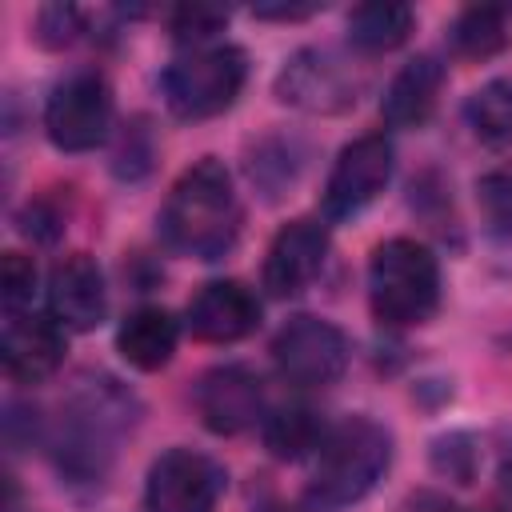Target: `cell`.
Returning a JSON list of instances; mask_svg holds the SVG:
<instances>
[{
  "label": "cell",
  "mask_w": 512,
  "mask_h": 512,
  "mask_svg": "<svg viewBox=\"0 0 512 512\" xmlns=\"http://www.w3.org/2000/svg\"><path fill=\"white\" fill-rule=\"evenodd\" d=\"M0 284H4V312L16 316L32 304V292H36V264L32 256L24 252H4V264H0Z\"/></svg>",
  "instance_id": "obj_24"
},
{
  "label": "cell",
  "mask_w": 512,
  "mask_h": 512,
  "mask_svg": "<svg viewBox=\"0 0 512 512\" xmlns=\"http://www.w3.org/2000/svg\"><path fill=\"white\" fill-rule=\"evenodd\" d=\"M248 64L236 44H196L164 68V104L180 120H208L236 104Z\"/></svg>",
  "instance_id": "obj_5"
},
{
  "label": "cell",
  "mask_w": 512,
  "mask_h": 512,
  "mask_svg": "<svg viewBox=\"0 0 512 512\" xmlns=\"http://www.w3.org/2000/svg\"><path fill=\"white\" fill-rule=\"evenodd\" d=\"M368 304L384 328H416L440 304V264L408 236L376 244L368 260Z\"/></svg>",
  "instance_id": "obj_4"
},
{
  "label": "cell",
  "mask_w": 512,
  "mask_h": 512,
  "mask_svg": "<svg viewBox=\"0 0 512 512\" xmlns=\"http://www.w3.org/2000/svg\"><path fill=\"white\" fill-rule=\"evenodd\" d=\"M48 312L60 328L92 332L108 312L104 272L88 252L64 256L48 276Z\"/></svg>",
  "instance_id": "obj_13"
},
{
  "label": "cell",
  "mask_w": 512,
  "mask_h": 512,
  "mask_svg": "<svg viewBox=\"0 0 512 512\" xmlns=\"http://www.w3.org/2000/svg\"><path fill=\"white\" fill-rule=\"evenodd\" d=\"M252 12L260 20H304L316 12V4H256Z\"/></svg>",
  "instance_id": "obj_27"
},
{
  "label": "cell",
  "mask_w": 512,
  "mask_h": 512,
  "mask_svg": "<svg viewBox=\"0 0 512 512\" xmlns=\"http://www.w3.org/2000/svg\"><path fill=\"white\" fill-rule=\"evenodd\" d=\"M224 468L196 448H168L152 460L144 504L148 512H216Z\"/></svg>",
  "instance_id": "obj_9"
},
{
  "label": "cell",
  "mask_w": 512,
  "mask_h": 512,
  "mask_svg": "<svg viewBox=\"0 0 512 512\" xmlns=\"http://www.w3.org/2000/svg\"><path fill=\"white\" fill-rule=\"evenodd\" d=\"M324 256H328V228L312 216H300V220H288L272 244H268V256H264V288L280 300L304 292L316 272L324 268Z\"/></svg>",
  "instance_id": "obj_12"
},
{
  "label": "cell",
  "mask_w": 512,
  "mask_h": 512,
  "mask_svg": "<svg viewBox=\"0 0 512 512\" xmlns=\"http://www.w3.org/2000/svg\"><path fill=\"white\" fill-rule=\"evenodd\" d=\"M400 512H460L444 492H432V488H420V492H412L404 504H400Z\"/></svg>",
  "instance_id": "obj_26"
},
{
  "label": "cell",
  "mask_w": 512,
  "mask_h": 512,
  "mask_svg": "<svg viewBox=\"0 0 512 512\" xmlns=\"http://www.w3.org/2000/svg\"><path fill=\"white\" fill-rule=\"evenodd\" d=\"M440 88H444V64L436 56H428V52L412 56L392 76V84L384 88V100H380L384 124H392V128H420L436 112Z\"/></svg>",
  "instance_id": "obj_16"
},
{
  "label": "cell",
  "mask_w": 512,
  "mask_h": 512,
  "mask_svg": "<svg viewBox=\"0 0 512 512\" xmlns=\"http://www.w3.org/2000/svg\"><path fill=\"white\" fill-rule=\"evenodd\" d=\"M464 120L476 132V140L492 148H508L512 144V76H496L480 84L464 104Z\"/></svg>",
  "instance_id": "obj_21"
},
{
  "label": "cell",
  "mask_w": 512,
  "mask_h": 512,
  "mask_svg": "<svg viewBox=\"0 0 512 512\" xmlns=\"http://www.w3.org/2000/svg\"><path fill=\"white\" fill-rule=\"evenodd\" d=\"M112 128V92L100 72L64 76L44 104V132L60 152H92Z\"/></svg>",
  "instance_id": "obj_6"
},
{
  "label": "cell",
  "mask_w": 512,
  "mask_h": 512,
  "mask_svg": "<svg viewBox=\"0 0 512 512\" xmlns=\"http://www.w3.org/2000/svg\"><path fill=\"white\" fill-rule=\"evenodd\" d=\"M228 24V8H216V4H180L172 8L168 16V28L180 44L196 48V44H212V36Z\"/></svg>",
  "instance_id": "obj_23"
},
{
  "label": "cell",
  "mask_w": 512,
  "mask_h": 512,
  "mask_svg": "<svg viewBox=\"0 0 512 512\" xmlns=\"http://www.w3.org/2000/svg\"><path fill=\"white\" fill-rule=\"evenodd\" d=\"M484 512H504V508H484Z\"/></svg>",
  "instance_id": "obj_30"
},
{
  "label": "cell",
  "mask_w": 512,
  "mask_h": 512,
  "mask_svg": "<svg viewBox=\"0 0 512 512\" xmlns=\"http://www.w3.org/2000/svg\"><path fill=\"white\" fill-rule=\"evenodd\" d=\"M252 512H320L308 496H300V500H264L260 508H252Z\"/></svg>",
  "instance_id": "obj_28"
},
{
  "label": "cell",
  "mask_w": 512,
  "mask_h": 512,
  "mask_svg": "<svg viewBox=\"0 0 512 512\" xmlns=\"http://www.w3.org/2000/svg\"><path fill=\"white\" fill-rule=\"evenodd\" d=\"M188 332L208 344H236L260 324V300L240 280H208L188 300Z\"/></svg>",
  "instance_id": "obj_14"
},
{
  "label": "cell",
  "mask_w": 512,
  "mask_h": 512,
  "mask_svg": "<svg viewBox=\"0 0 512 512\" xmlns=\"http://www.w3.org/2000/svg\"><path fill=\"white\" fill-rule=\"evenodd\" d=\"M0 356H4L8 380H16V384H40L64 360V328L52 316L16 312L4 324Z\"/></svg>",
  "instance_id": "obj_15"
},
{
  "label": "cell",
  "mask_w": 512,
  "mask_h": 512,
  "mask_svg": "<svg viewBox=\"0 0 512 512\" xmlns=\"http://www.w3.org/2000/svg\"><path fill=\"white\" fill-rule=\"evenodd\" d=\"M260 432H264V448L276 460H304V456H316L328 424L308 404H288V408H276L272 416H264Z\"/></svg>",
  "instance_id": "obj_18"
},
{
  "label": "cell",
  "mask_w": 512,
  "mask_h": 512,
  "mask_svg": "<svg viewBox=\"0 0 512 512\" xmlns=\"http://www.w3.org/2000/svg\"><path fill=\"white\" fill-rule=\"evenodd\" d=\"M80 28H84V12L72 8V4H48V8H40V16H36V36H40V44H48V48L72 44V40L80 36Z\"/></svg>",
  "instance_id": "obj_25"
},
{
  "label": "cell",
  "mask_w": 512,
  "mask_h": 512,
  "mask_svg": "<svg viewBox=\"0 0 512 512\" xmlns=\"http://www.w3.org/2000/svg\"><path fill=\"white\" fill-rule=\"evenodd\" d=\"M176 340H180V324L172 320V312H164L156 304L128 312L124 324L116 328V352L140 372L164 368L176 352Z\"/></svg>",
  "instance_id": "obj_17"
},
{
  "label": "cell",
  "mask_w": 512,
  "mask_h": 512,
  "mask_svg": "<svg viewBox=\"0 0 512 512\" xmlns=\"http://www.w3.org/2000/svg\"><path fill=\"white\" fill-rule=\"evenodd\" d=\"M160 232L168 248L196 260H220L236 244L240 200L228 168L216 156H204L176 176L160 208Z\"/></svg>",
  "instance_id": "obj_2"
},
{
  "label": "cell",
  "mask_w": 512,
  "mask_h": 512,
  "mask_svg": "<svg viewBox=\"0 0 512 512\" xmlns=\"http://www.w3.org/2000/svg\"><path fill=\"white\" fill-rule=\"evenodd\" d=\"M272 360L280 376L296 388H328L348 368V336L320 316H292L276 340Z\"/></svg>",
  "instance_id": "obj_7"
},
{
  "label": "cell",
  "mask_w": 512,
  "mask_h": 512,
  "mask_svg": "<svg viewBox=\"0 0 512 512\" xmlns=\"http://www.w3.org/2000/svg\"><path fill=\"white\" fill-rule=\"evenodd\" d=\"M196 412L208 432L236 436L264 412V384L248 364H220L196 384Z\"/></svg>",
  "instance_id": "obj_11"
},
{
  "label": "cell",
  "mask_w": 512,
  "mask_h": 512,
  "mask_svg": "<svg viewBox=\"0 0 512 512\" xmlns=\"http://www.w3.org/2000/svg\"><path fill=\"white\" fill-rule=\"evenodd\" d=\"M496 480H500V488L512 496V440L500 448V460H496Z\"/></svg>",
  "instance_id": "obj_29"
},
{
  "label": "cell",
  "mask_w": 512,
  "mask_h": 512,
  "mask_svg": "<svg viewBox=\"0 0 512 512\" xmlns=\"http://www.w3.org/2000/svg\"><path fill=\"white\" fill-rule=\"evenodd\" d=\"M388 460H392V436L368 416H344L340 424H328L312 456V484L304 496L320 512L356 504L376 488Z\"/></svg>",
  "instance_id": "obj_3"
},
{
  "label": "cell",
  "mask_w": 512,
  "mask_h": 512,
  "mask_svg": "<svg viewBox=\"0 0 512 512\" xmlns=\"http://www.w3.org/2000/svg\"><path fill=\"white\" fill-rule=\"evenodd\" d=\"M392 176V144L388 136L372 132V136H360L352 144L340 148L332 172H328V184H324V212L332 220L340 216H356L360 208H368L384 184Z\"/></svg>",
  "instance_id": "obj_10"
},
{
  "label": "cell",
  "mask_w": 512,
  "mask_h": 512,
  "mask_svg": "<svg viewBox=\"0 0 512 512\" xmlns=\"http://www.w3.org/2000/svg\"><path fill=\"white\" fill-rule=\"evenodd\" d=\"M360 76L336 48H300L276 76V96L288 108L332 116L356 104Z\"/></svg>",
  "instance_id": "obj_8"
},
{
  "label": "cell",
  "mask_w": 512,
  "mask_h": 512,
  "mask_svg": "<svg viewBox=\"0 0 512 512\" xmlns=\"http://www.w3.org/2000/svg\"><path fill=\"white\" fill-rule=\"evenodd\" d=\"M448 44L460 60H488L496 52L508 48V24L504 12L496 4H472L464 8L452 28H448Z\"/></svg>",
  "instance_id": "obj_20"
},
{
  "label": "cell",
  "mask_w": 512,
  "mask_h": 512,
  "mask_svg": "<svg viewBox=\"0 0 512 512\" xmlns=\"http://www.w3.org/2000/svg\"><path fill=\"white\" fill-rule=\"evenodd\" d=\"M140 404L112 376H84L60 404V420L52 428L56 468L72 480H104L116 440L136 424Z\"/></svg>",
  "instance_id": "obj_1"
},
{
  "label": "cell",
  "mask_w": 512,
  "mask_h": 512,
  "mask_svg": "<svg viewBox=\"0 0 512 512\" xmlns=\"http://www.w3.org/2000/svg\"><path fill=\"white\" fill-rule=\"evenodd\" d=\"M476 208L492 236H512V164H496L476 180Z\"/></svg>",
  "instance_id": "obj_22"
},
{
  "label": "cell",
  "mask_w": 512,
  "mask_h": 512,
  "mask_svg": "<svg viewBox=\"0 0 512 512\" xmlns=\"http://www.w3.org/2000/svg\"><path fill=\"white\" fill-rule=\"evenodd\" d=\"M412 8L408 4H356L348 12V44L360 52H392L412 32Z\"/></svg>",
  "instance_id": "obj_19"
}]
</instances>
